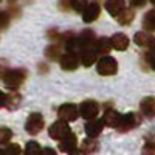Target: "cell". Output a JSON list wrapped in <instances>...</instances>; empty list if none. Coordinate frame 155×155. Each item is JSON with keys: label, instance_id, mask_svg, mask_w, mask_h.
I'll use <instances>...</instances> for the list:
<instances>
[{"label": "cell", "instance_id": "6da1fadb", "mask_svg": "<svg viewBox=\"0 0 155 155\" xmlns=\"http://www.w3.org/2000/svg\"><path fill=\"white\" fill-rule=\"evenodd\" d=\"M25 78H27V71L20 68H12L3 73V84L8 88H17L19 85L23 84Z\"/></svg>", "mask_w": 155, "mask_h": 155}, {"label": "cell", "instance_id": "7a4b0ae2", "mask_svg": "<svg viewBox=\"0 0 155 155\" xmlns=\"http://www.w3.org/2000/svg\"><path fill=\"white\" fill-rule=\"evenodd\" d=\"M96 70L102 76H112L118 71V62H116V59L112 58V56H104L98 61Z\"/></svg>", "mask_w": 155, "mask_h": 155}, {"label": "cell", "instance_id": "3957f363", "mask_svg": "<svg viewBox=\"0 0 155 155\" xmlns=\"http://www.w3.org/2000/svg\"><path fill=\"white\" fill-rule=\"evenodd\" d=\"M140 121H141V118L137 113H134V112L126 113V115L120 116V121L116 124V129H118L120 132H129V130H132V129H135L140 124Z\"/></svg>", "mask_w": 155, "mask_h": 155}, {"label": "cell", "instance_id": "277c9868", "mask_svg": "<svg viewBox=\"0 0 155 155\" xmlns=\"http://www.w3.org/2000/svg\"><path fill=\"white\" fill-rule=\"evenodd\" d=\"M44 129V116L41 113H31L25 124V130L30 135H37Z\"/></svg>", "mask_w": 155, "mask_h": 155}, {"label": "cell", "instance_id": "5b68a950", "mask_svg": "<svg viewBox=\"0 0 155 155\" xmlns=\"http://www.w3.org/2000/svg\"><path fill=\"white\" fill-rule=\"evenodd\" d=\"M50 137L51 138H54V140H61L64 138L65 135L70 134V126L67 124V121H64V120H59L56 123H53L50 126Z\"/></svg>", "mask_w": 155, "mask_h": 155}, {"label": "cell", "instance_id": "8992f818", "mask_svg": "<svg viewBox=\"0 0 155 155\" xmlns=\"http://www.w3.org/2000/svg\"><path fill=\"white\" fill-rule=\"evenodd\" d=\"M79 113L84 116L87 121L96 118L98 113H99V106H98V102H95V101H92V99L84 101L82 104L79 106Z\"/></svg>", "mask_w": 155, "mask_h": 155}, {"label": "cell", "instance_id": "52a82bcc", "mask_svg": "<svg viewBox=\"0 0 155 155\" xmlns=\"http://www.w3.org/2000/svg\"><path fill=\"white\" fill-rule=\"evenodd\" d=\"M58 115L59 118L64 120V121H74L78 118V115H79V110H78V107L74 104H70V102H67V104H62L58 110Z\"/></svg>", "mask_w": 155, "mask_h": 155}, {"label": "cell", "instance_id": "ba28073f", "mask_svg": "<svg viewBox=\"0 0 155 155\" xmlns=\"http://www.w3.org/2000/svg\"><path fill=\"white\" fill-rule=\"evenodd\" d=\"M99 14H101V6H99V3L92 2V3H88V5L84 8V11H82V20H84L85 23H92V22H95V20L99 17Z\"/></svg>", "mask_w": 155, "mask_h": 155}, {"label": "cell", "instance_id": "9c48e42d", "mask_svg": "<svg viewBox=\"0 0 155 155\" xmlns=\"http://www.w3.org/2000/svg\"><path fill=\"white\" fill-rule=\"evenodd\" d=\"M98 59V51L93 45H88V47H82L81 48V61L85 67L93 65Z\"/></svg>", "mask_w": 155, "mask_h": 155}, {"label": "cell", "instance_id": "30bf717a", "mask_svg": "<svg viewBox=\"0 0 155 155\" xmlns=\"http://www.w3.org/2000/svg\"><path fill=\"white\" fill-rule=\"evenodd\" d=\"M59 64H61V67L64 70H74V68H78V65H79V59H78L76 53H70V51H67L65 54H61Z\"/></svg>", "mask_w": 155, "mask_h": 155}, {"label": "cell", "instance_id": "8fae6325", "mask_svg": "<svg viewBox=\"0 0 155 155\" xmlns=\"http://www.w3.org/2000/svg\"><path fill=\"white\" fill-rule=\"evenodd\" d=\"M104 121L102 120H88V123L85 124V134L90 137V138H96L101 132H102V129H104Z\"/></svg>", "mask_w": 155, "mask_h": 155}, {"label": "cell", "instance_id": "7c38bea8", "mask_svg": "<svg viewBox=\"0 0 155 155\" xmlns=\"http://www.w3.org/2000/svg\"><path fill=\"white\" fill-rule=\"evenodd\" d=\"M78 147V141H76V137L70 132L68 135H65L64 138L59 140V149L64 152V153H70L71 150H74Z\"/></svg>", "mask_w": 155, "mask_h": 155}, {"label": "cell", "instance_id": "4fadbf2b", "mask_svg": "<svg viewBox=\"0 0 155 155\" xmlns=\"http://www.w3.org/2000/svg\"><path fill=\"white\" fill-rule=\"evenodd\" d=\"M140 109L146 118H153L155 116V96H146L141 101Z\"/></svg>", "mask_w": 155, "mask_h": 155}, {"label": "cell", "instance_id": "5bb4252c", "mask_svg": "<svg viewBox=\"0 0 155 155\" xmlns=\"http://www.w3.org/2000/svg\"><path fill=\"white\" fill-rule=\"evenodd\" d=\"M110 42H112V48L118 51H124L129 47V37L124 33H116L110 37Z\"/></svg>", "mask_w": 155, "mask_h": 155}, {"label": "cell", "instance_id": "9a60e30c", "mask_svg": "<svg viewBox=\"0 0 155 155\" xmlns=\"http://www.w3.org/2000/svg\"><path fill=\"white\" fill-rule=\"evenodd\" d=\"M106 9L110 16L116 17L126 8V0H106Z\"/></svg>", "mask_w": 155, "mask_h": 155}, {"label": "cell", "instance_id": "2e32d148", "mask_svg": "<svg viewBox=\"0 0 155 155\" xmlns=\"http://www.w3.org/2000/svg\"><path fill=\"white\" fill-rule=\"evenodd\" d=\"M78 41H79L81 48L82 47H88L95 44V33L92 30H84L79 36H78Z\"/></svg>", "mask_w": 155, "mask_h": 155}, {"label": "cell", "instance_id": "e0dca14e", "mask_svg": "<svg viewBox=\"0 0 155 155\" xmlns=\"http://www.w3.org/2000/svg\"><path fill=\"white\" fill-rule=\"evenodd\" d=\"M116 19H118V22L121 25H130L134 22V19H135V12L130 8H124L120 14L116 16Z\"/></svg>", "mask_w": 155, "mask_h": 155}, {"label": "cell", "instance_id": "ac0fdd59", "mask_svg": "<svg viewBox=\"0 0 155 155\" xmlns=\"http://www.w3.org/2000/svg\"><path fill=\"white\" fill-rule=\"evenodd\" d=\"M120 116L121 115L116 112V110H107L104 113L102 121H104V124L109 126V127H116V124H118V121H120Z\"/></svg>", "mask_w": 155, "mask_h": 155}, {"label": "cell", "instance_id": "d6986e66", "mask_svg": "<svg viewBox=\"0 0 155 155\" xmlns=\"http://www.w3.org/2000/svg\"><path fill=\"white\" fill-rule=\"evenodd\" d=\"M96 51L101 54H107L109 51L112 50V42H110V39L109 37H99L98 41H96V45H95Z\"/></svg>", "mask_w": 155, "mask_h": 155}, {"label": "cell", "instance_id": "ffe728a7", "mask_svg": "<svg viewBox=\"0 0 155 155\" xmlns=\"http://www.w3.org/2000/svg\"><path fill=\"white\" fill-rule=\"evenodd\" d=\"M143 27H144L146 31H155V9H150L144 14Z\"/></svg>", "mask_w": 155, "mask_h": 155}, {"label": "cell", "instance_id": "44dd1931", "mask_svg": "<svg viewBox=\"0 0 155 155\" xmlns=\"http://www.w3.org/2000/svg\"><path fill=\"white\" fill-rule=\"evenodd\" d=\"M152 36L150 34H147V33H144V31H138L137 34H135V37H134V41H135V44L137 45H140V47H149L150 45V42H152Z\"/></svg>", "mask_w": 155, "mask_h": 155}, {"label": "cell", "instance_id": "7402d4cb", "mask_svg": "<svg viewBox=\"0 0 155 155\" xmlns=\"http://www.w3.org/2000/svg\"><path fill=\"white\" fill-rule=\"evenodd\" d=\"M20 99H22V96H20L17 92H12V93L6 95V98H5V106H6L8 109H16V107L20 104Z\"/></svg>", "mask_w": 155, "mask_h": 155}, {"label": "cell", "instance_id": "603a6c76", "mask_svg": "<svg viewBox=\"0 0 155 155\" xmlns=\"http://www.w3.org/2000/svg\"><path fill=\"white\" fill-rule=\"evenodd\" d=\"M81 149H82L85 153H93V152L98 149V143L95 141V138H90V137H88L84 143H82Z\"/></svg>", "mask_w": 155, "mask_h": 155}, {"label": "cell", "instance_id": "cb8c5ba5", "mask_svg": "<svg viewBox=\"0 0 155 155\" xmlns=\"http://www.w3.org/2000/svg\"><path fill=\"white\" fill-rule=\"evenodd\" d=\"M65 50H67V51H70V53H78V51H81V45H79V41H78V37L67 39Z\"/></svg>", "mask_w": 155, "mask_h": 155}, {"label": "cell", "instance_id": "d4e9b609", "mask_svg": "<svg viewBox=\"0 0 155 155\" xmlns=\"http://www.w3.org/2000/svg\"><path fill=\"white\" fill-rule=\"evenodd\" d=\"M39 152H41V146H39L36 141H30V143H27L25 155H39Z\"/></svg>", "mask_w": 155, "mask_h": 155}, {"label": "cell", "instance_id": "484cf974", "mask_svg": "<svg viewBox=\"0 0 155 155\" xmlns=\"http://www.w3.org/2000/svg\"><path fill=\"white\" fill-rule=\"evenodd\" d=\"M87 5H88V0H70V6L76 12H82Z\"/></svg>", "mask_w": 155, "mask_h": 155}, {"label": "cell", "instance_id": "4316f807", "mask_svg": "<svg viewBox=\"0 0 155 155\" xmlns=\"http://www.w3.org/2000/svg\"><path fill=\"white\" fill-rule=\"evenodd\" d=\"M45 54L48 59L51 61H54V59H59L61 58V51H59V47L58 45H53V47H48L47 51H45Z\"/></svg>", "mask_w": 155, "mask_h": 155}, {"label": "cell", "instance_id": "83f0119b", "mask_svg": "<svg viewBox=\"0 0 155 155\" xmlns=\"http://www.w3.org/2000/svg\"><path fill=\"white\" fill-rule=\"evenodd\" d=\"M12 138V132L8 127H0V144H6Z\"/></svg>", "mask_w": 155, "mask_h": 155}, {"label": "cell", "instance_id": "f1b7e54d", "mask_svg": "<svg viewBox=\"0 0 155 155\" xmlns=\"http://www.w3.org/2000/svg\"><path fill=\"white\" fill-rule=\"evenodd\" d=\"M20 146L19 144H9L5 150H3V155H20Z\"/></svg>", "mask_w": 155, "mask_h": 155}, {"label": "cell", "instance_id": "f546056e", "mask_svg": "<svg viewBox=\"0 0 155 155\" xmlns=\"http://www.w3.org/2000/svg\"><path fill=\"white\" fill-rule=\"evenodd\" d=\"M9 25V14L6 11H0V30H5Z\"/></svg>", "mask_w": 155, "mask_h": 155}, {"label": "cell", "instance_id": "4dcf8cb0", "mask_svg": "<svg viewBox=\"0 0 155 155\" xmlns=\"http://www.w3.org/2000/svg\"><path fill=\"white\" fill-rule=\"evenodd\" d=\"M143 155H155V141H147L143 147Z\"/></svg>", "mask_w": 155, "mask_h": 155}, {"label": "cell", "instance_id": "1f68e13d", "mask_svg": "<svg viewBox=\"0 0 155 155\" xmlns=\"http://www.w3.org/2000/svg\"><path fill=\"white\" fill-rule=\"evenodd\" d=\"M146 59H147V62H149V65L155 70V50H149V51H147Z\"/></svg>", "mask_w": 155, "mask_h": 155}, {"label": "cell", "instance_id": "d6a6232c", "mask_svg": "<svg viewBox=\"0 0 155 155\" xmlns=\"http://www.w3.org/2000/svg\"><path fill=\"white\" fill-rule=\"evenodd\" d=\"M129 3H130V6H134V8H141V6H144L147 3V0H129Z\"/></svg>", "mask_w": 155, "mask_h": 155}, {"label": "cell", "instance_id": "836d02e7", "mask_svg": "<svg viewBox=\"0 0 155 155\" xmlns=\"http://www.w3.org/2000/svg\"><path fill=\"white\" fill-rule=\"evenodd\" d=\"M39 155H58L53 149L50 147H45V149H41V152H39Z\"/></svg>", "mask_w": 155, "mask_h": 155}, {"label": "cell", "instance_id": "e575fe53", "mask_svg": "<svg viewBox=\"0 0 155 155\" xmlns=\"http://www.w3.org/2000/svg\"><path fill=\"white\" fill-rule=\"evenodd\" d=\"M59 6H61V9H68V8H71L70 6V0H61V3H59Z\"/></svg>", "mask_w": 155, "mask_h": 155}, {"label": "cell", "instance_id": "d590c367", "mask_svg": "<svg viewBox=\"0 0 155 155\" xmlns=\"http://www.w3.org/2000/svg\"><path fill=\"white\" fill-rule=\"evenodd\" d=\"M68 155H87V153H85L82 149H78V147H76V149H74V150H71Z\"/></svg>", "mask_w": 155, "mask_h": 155}, {"label": "cell", "instance_id": "8d00e7d4", "mask_svg": "<svg viewBox=\"0 0 155 155\" xmlns=\"http://www.w3.org/2000/svg\"><path fill=\"white\" fill-rule=\"evenodd\" d=\"M5 98H6V95L3 92H0V109L5 106Z\"/></svg>", "mask_w": 155, "mask_h": 155}, {"label": "cell", "instance_id": "74e56055", "mask_svg": "<svg viewBox=\"0 0 155 155\" xmlns=\"http://www.w3.org/2000/svg\"><path fill=\"white\" fill-rule=\"evenodd\" d=\"M8 2H9V3H14V2H17V0H8Z\"/></svg>", "mask_w": 155, "mask_h": 155}, {"label": "cell", "instance_id": "f35d334b", "mask_svg": "<svg viewBox=\"0 0 155 155\" xmlns=\"http://www.w3.org/2000/svg\"><path fill=\"white\" fill-rule=\"evenodd\" d=\"M0 155H3V150L2 149H0Z\"/></svg>", "mask_w": 155, "mask_h": 155}, {"label": "cell", "instance_id": "ab89813d", "mask_svg": "<svg viewBox=\"0 0 155 155\" xmlns=\"http://www.w3.org/2000/svg\"><path fill=\"white\" fill-rule=\"evenodd\" d=\"M150 3H153V5H155V0H150Z\"/></svg>", "mask_w": 155, "mask_h": 155}, {"label": "cell", "instance_id": "60d3db41", "mask_svg": "<svg viewBox=\"0 0 155 155\" xmlns=\"http://www.w3.org/2000/svg\"><path fill=\"white\" fill-rule=\"evenodd\" d=\"M0 2H2V0H0Z\"/></svg>", "mask_w": 155, "mask_h": 155}]
</instances>
